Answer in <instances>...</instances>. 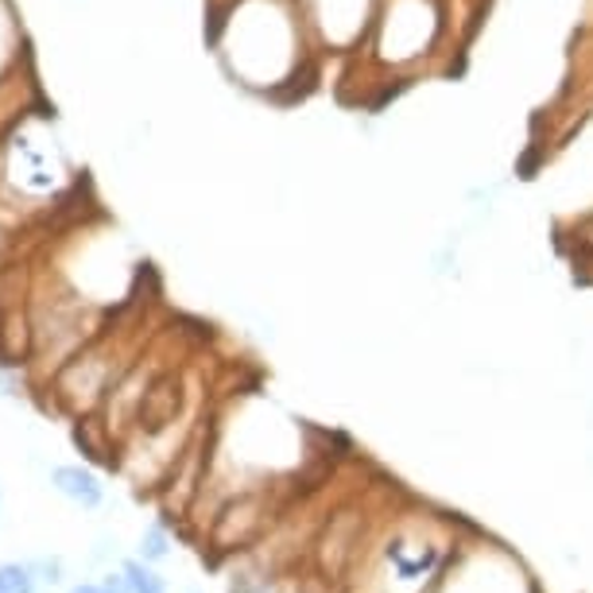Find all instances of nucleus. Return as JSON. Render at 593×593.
I'll return each instance as SVG.
<instances>
[{"label":"nucleus","mask_w":593,"mask_h":593,"mask_svg":"<svg viewBox=\"0 0 593 593\" xmlns=\"http://www.w3.org/2000/svg\"><path fill=\"white\" fill-rule=\"evenodd\" d=\"M469 531L466 520L419 500H388L376 508L342 593H430Z\"/></svg>","instance_id":"nucleus-1"},{"label":"nucleus","mask_w":593,"mask_h":593,"mask_svg":"<svg viewBox=\"0 0 593 593\" xmlns=\"http://www.w3.org/2000/svg\"><path fill=\"white\" fill-rule=\"evenodd\" d=\"M430 593H539V585L520 554L474 528Z\"/></svg>","instance_id":"nucleus-2"},{"label":"nucleus","mask_w":593,"mask_h":593,"mask_svg":"<svg viewBox=\"0 0 593 593\" xmlns=\"http://www.w3.org/2000/svg\"><path fill=\"white\" fill-rule=\"evenodd\" d=\"M183 415H187V373L175 365H159L152 368L148 384H144L128 435L144 438V443H156V438L175 435Z\"/></svg>","instance_id":"nucleus-3"},{"label":"nucleus","mask_w":593,"mask_h":593,"mask_svg":"<svg viewBox=\"0 0 593 593\" xmlns=\"http://www.w3.org/2000/svg\"><path fill=\"white\" fill-rule=\"evenodd\" d=\"M51 489L59 492L71 504L86 508V512H97L105 504V485L102 477L90 466H79V461H66V466H51Z\"/></svg>","instance_id":"nucleus-4"},{"label":"nucleus","mask_w":593,"mask_h":593,"mask_svg":"<svg viewBox=\"0 0 593 593\" xmlns=\"http://www.w3.org/2000/svg\"><path fill=\"white\" fill-rule=\"evenodd\" d=\"M175 554V535L171 528H167L164 520H152L144 523L141 539H136V559L152 562V566H159V562H167Z\"/></svg>","instance_id":"nucleus-5"},{"label":"nucleus","mask_w":593,"mask_h":593,"mask_svg":"<svg viewBox=\"0 0 593 593\" xmlns=\"http://www.w3.org/2000/svg\"><path fill=\"white\" fill-rule=\"evenodd\" d=\"M121 574H125V582H128V590H133V593H171V582H167V578L159 574L152 562L136 559V554L121 559Z\"/></svg>","instance_id":"nucleus-6"},{"label":"nucleus","mask_w":593,"mask_h":593,"mask_svg":"<svg viewBox=\"0 0 593 593\" xmlns=\"http://www.w3.org/2000/svg\"><path fill=\"white\" fill-rule=\"evenodd\" d=\"M40 574L32 562H0V593H35Z\"/></svg>","instance_id":"nucleus-7"},{"label":"nucleus","mask_w":593,"mask_h":593,"mask_svg":"<svg viewBox=\"0 0 593 593\" xmlns=\"http://www.w3.org/2000/svg\"><path fill=\"white\" fill-rule=\"evenodd\" d=\"M32 566H35V574H40V582H48V585L63 582V559H40V562H32Z\"/></svg>","instance_id":"nucleus-8"},{"label":"nucleus","mask_w":593,"mask_h":593,"mask_svg":"<svg viewBox=\"0 0 593 593\" xmlns=\"http://www.w3.org/2000/svg\"><path fill=\"white\" fill-rule=\"evenodd\" d=\"M66 593H113V590H110V585L102 582V578H97V582H74V585H71V590H66Z\"/></svg>","instance_id":"nucleus-9"},{"label":"nucleus","mask_w":593,"mask_h":593,"mask_svg":"<svg viewBox=\"0 0 593 593\" xmlns=\"http://www.w3.org/2000/svg\"><path fill=\"white\" fill-rule=\"evenodd\" d=\"M187 593H202V590H187Z\"/></svg>","instance_id":"nucleus-10"}]
</instances>
